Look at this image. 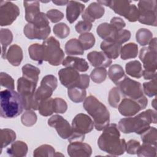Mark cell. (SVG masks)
Wrapping results in <instances>:
<instances>
[{"label":"cell","mask_w":157,"mask_h":157,"mask_svg":"<svg viewBox=\"0 0 157 157\" xmlns=\"http://www.w3.org/2000/svg\"><path fill=\"white\" fill-rule=\"evenodd\" d=\"M151 105L155 108V109H156V99H155L151 102Z\"/></svg>","instance_id":"cell-59"},{"label":"cell","mask_w":157,"mask_h":157,"mask_svg":"<svg viewBox=\"0 0 157 157\" xmlns=\"http://www.w3.org/2000/svg\"><path fill=\"white\" fill-rule=\"evenodd\" d=\"M55 35L60 39L67 37L70 33V28L64 23H59L53 26Z\"/></svg>","instance_id":"cell-46"},{"label":"cell","mask_w":157,"mask_h":157,"mask_svg":"<svg viewBox=\"0 0 157 157\" xmlns=\"http://www.w3.org/2000/svg\"><path fill=\"white\" fill-rule=\"evenodd\" d=\"M38 110L44 117H48L54 112V102L53 98H48L39 102Z\"/></svg>","instance_id":"cell-36"},{"label":"cell","mask_w":157,"mask_h":157,"mask_svg":"<svg viewBox=\"0 0 157 157\" xmlns=\"http://www.w3.org/2000/svg\"><path fill=\"white\" fill-rule=\"evenodd\" d=\"M117 86L122 95L126 98L139 99L144 96L141 83L126 75L118 83Z\"/></svg>","instance_id":"cell-10"},{"label":"cell","mask_w":157,"mask_h":157,"mask_svg":"<svg viewBox=\"0 0 157 157\" xmlns=\"http://www.w3.org/2000/svg\"><path fill=\"white\" fill-rule=\"evenodd\" d=\"M140 142L137 140L131 139L129 140L126 145V151L128 154L135 155L140 147Z\"/></svg>","instance_id":"cell-53"},{"label":"cell","mask_w":157,"mask_h":157,"mask_svg":"<svg viewBox=\"0 0 157 157\" xmlns=\"http://www.w3.org/2000/svg\"><path fill=\"white\" fill-rule=\"evenodd\" d=\"M139 23L149 26H156L157 2L152 1H140L138 3Z\"/></svg>","instance_id":"cell-8"},{"label":"cell","mask_w":157,"mask_h":157,"mask_svg":"<svg viewBox=\"0 0 157 157\" xmlns=\"http://www.w3.org/2000/svg\"><path fill=\"white\" fill-rule=\"evenodd\" d=\"M144 93L148 97H153L156 96L157 92V82L156 78L151 80L148 82L143 83Z\"/></svg>","instance_id":"cell-47"},{"label":"cell","mask_w":157,"mask_h":157,"mask_svg":"<svg viewBox=\"0 0 157 157\" xmlns=\"http://www.w3.org/2000/svg\"><path fill=\"white\" fill-rule=\"evenodd\" d=\"M117 31L112 25L108 23H101L96 29V33L98 36L104 39V40L114 42Z\"/></svg>","instance_id":"cell-24"},{"label":"cell","mask_w":157,"mask_h":157,"mask_svg":"<svg viewBox=\"0 0 157 157\" xmlns=\"http://www.w3.org/2000/svg\"><path fill=\"white\" fill-rule=\"evenodd\" d=\"M58 86V80L53 75H47L43 77L40 82V85L35 92L36 99L40 102L48 99L52 95L53 92Z\"/></svg>","instance_id":"cell-12"},{"label":"cell","mask_w":157,"mask_h":157,"mask_svg":"<svg viewBox=\"0 0 157 157\" xmlns=\"http://www.w3.org/2000/svg\"><path fill=\"white\" fill-rule=\"evenodd\" d=\"M48 124L54 128L58 134L63 139H68L72 134L73 129L69 122L59 115H54L48 120Z\"/></svg>","instance_id":"cell-13"},{"label":"cell","mask_w":157,"mask_h":157,"mask_svg":"<svg viewBox=\"0 0 157 157\" xmlns=\"http://www.w3.org/2000/svg\"><path fill=\"white\" fill-rule=\"evenodd\" d=\"M85 5L80 2L69 1L66 7V18L70 23H73L83 12Z\"/></svg>","instance_id":"cell-21"},{"label":"cell","mask_w":157,"mask_h":157,"mask_svg":"<svg viewBox=\"0 0 157 157\" xmlns=\"http://www.w3.org/2000/svg\"><path fill=\"white\" fill-rule=\"evenodd\" d=\"M137 42L142 46L148 45L150 40L153 39V33L147 28H140L136 34Z\"/></svg>","instance_id":"cell-39"},{"label":"cell","mask_w":157,"mask_h":157,"mask_svg":"<svg viewBox=\"0 0 157 157\" xmlns=\"http://www.w3.org/2000/svg\"><path fill=\"white\" fill-rule=\"evenodd\" d=\"M136 154L139 157H156V146L143 143L139 148Z\"/></svg>","instance_id":"cell-41"},{"label":"cell","mask_w":157,"mask_h":157,"mask_svg":"<svg viewBox=\"0 0 157 157\" xmlns=\"http://www.w3.org/2000/svg\"><path fill=\"white\" fill-rule=\"evenodd\" d=\"M121 45L112 41L103 40L101 43V49L110 59H116L120 54Z\"/></svg>","instance_id":"cell-23"},{"label":"cell","mask_w":157,"mask_h":157,"mask_svg":"<svg viewBox=\"0 0 157 157\" xmlns=\"http://www.w3.org/2000/svg\"><path fill=\"white\" fill-rule=\"evenodd\" d=\"M62 64L66 67H71L82 72L87 71L89 68L88 63L85 59L72 56H67L64 59Z\"/></svg>","instance_id":"cell-22"},{"label":"cell","mask_w":157,"mask_h":157,"mask_svg":"<svg viewBox=\"0 0 157 157\" xmlns=\"http://www.w3.org/2000/svg\"><path fill=\"white\" fill-rule=\"evenodd\" d=\"M107 74V70L104 67H96L91 71L90 78L94 82L101 83L105 80Z\"/></svg>","instance_id":"cell-44"},{"label":"cell","mask_w":157,"mask_h":157,"mask_svg":"<svg viewBox=\"0 0 157 157\" xmlns=\"http://www.w3.org/2000/svg\"><path fill=\"white\" fill-rule=\"evenodd\" d=\"M90 84V76L87 74H80V80L78 87L86 90Z\"/></svg>","instance_id":"cell-55"},{"label":"cell","mask_w":157,"mask_h":157,"mask_svg":"<svg viewBox=\"0 0 157 157\" xmlns=\"http://www.w3.org/2000/svg\"><path fill=\"white\" fill-rule=\"evenodd\" d=\"M28 53L31 59L42 64L44 61V49L42 44H33L28 47Z\"/></svg>","instance_id":"cell-30"},{"label":"cell","mask_w":157,"mask_h":157,"mask_svg":"<svg viewBox=\"0 0 157 157\" xmlns=\"http://www.w3.org/2000/svg\"><path fill=\"white\" fill-rule=\"evenodd\" d=\"M122 96L118 86L112 88L110 90L108 96V101L110 105L112 107L117 108L121 101Z\"/></svg>","instance_id":"cell-43"},{"label":"cell","mask_w":157,"mask_h":157,"mask_svg":"<svg viewBox=\"0 0 157 157\" xmlns=\"http://www.w3.org/2000/svg\"><path fill=\"white\" fill-rule=\"evenodd\" d=\"M92 28V23L87 21H79L75 26V31L80 34L89 33Z\"/></svg>","instance_id":"cell-52"},{"label":"cell","mask_w":157,"mask_h":157,"mask_svg":"<svg viewBox=\"0 0 157 157\" xmlns=\"http://www.w3.org/2000/svg\"><path fill=\"white\" fill-rule=\"evenodd\" d=\"M108 75L109 78L117 85L124 78L125 74L123 67L120 65L116 64L110 67L108 71Z\"/></svg>","instance_id":"cell-35"},{"label":"cell","mask_w":157,"mask_h":157,"mask_svg":"<svg viewBox=\"0 0 157 157\" xmlns=\"http://www.w3.org/2000/svg\"><path fill=\"white\" fill-rule=\"evenodd\" d=\"M46 15L47 18L53 23L59 22L64 17L63 13L57 9H50L48 10L46 13Z\"/></svg>","instance_id":"cell-51"},{"label":"cell","mask_w":157,"mask_h":157,"mask_svg":"<svg viewBox=\"0 0 157 157\" xmlns=\"http://www.w3.org/2000/svg\"><path fill=\"white\" fill-rule=\"evenodd\" d=\"M139 57L143 63L144 70L156 72V51L152 50L148 47H143L140 50Z\"/></svg>","instance_id":"cell-16"},{"label":"cell","mask_w":157,"mask_h":157,"mask_svg":"<svg viewBox=\"0 0 157 157\" xmlns=\"http://www.w3.org/2000/svg\"><path fill=\"white\" fill-rule=\"evenodd\" d=\"M0 139L1 144V150L6 147L10 144L13 142L16 139V134L14 131L9 128L1 129L0 133Z\"/></svg>","instance_id":"cell-37"},{"label":"cell","mask_w":157,"mask_h":157,"mask_svg":"<svg viewBox=\"0 0 157 157\" xmlns=\"http://www.w3.org/2000/svg\"><path fill=\"white\" fill-rule=\"evenodd\" d=\"M87 59L91 64L96 67L105 68L112 64V60L103 52H91L87 55Z\"/></svg>","instance_id":"cell-20"},{"label":"cell","mask_w":157,"mask_h":157,"mask_svg":"<svg viewBox=\"0 0 157 157\" xmlns=\"http://www.w3.org/2000/svg\"><path fill=\"white\" fill-rule=\"evenodd\" d=\"M67 151L71 157H89L92 154V148L86 143L72 142L68 145Z\"/></svg>","instance_id":"cell-18"},{"label":"cell","mask_w":157,"mask_h":157,"mask_svg":"<svg viewBox=\"0 0 157 157\" xmlns=\"http://www.w3.org/2000/svg\"><path fill=\"white\" fill-rule=\"evenodd\" d=\"M148 104L147 98L144 96L139 99L124 98L118 106L120 114L124 117H132L146 108Z\"/></svg>","instance_id":"cell-9"},{"label":"cell","mask_w":157,"mask_h":157,"mask_svg":"<svg viewBox=\"0 0 157 157\" xmlns=\"http://www.w3.org/2000/svg\"><path fill=\"white\" fill-rule=\"evenodd\" d=\"M51 32L50 26L45 28H39L33 23H27L23 29L25 36L29 39L45 40Z\"/></svg>","instance_id":"cell-17"},{"label":"cell","mask_w":157,"mask_h":157,"mask_svg":"<svg viewBox=\"0 0 157 157\" xmlns=\"http://www.w3.org/2000/svg\"><path fill=\"white\" fill-rule=\"evenodd\" d=\"M105 13V9L102 5L98 2H91L82 13V17L85 21L92 23L96 19L101 18Z\"/></svg>","instance_id":"cell-19"},{"label":"cell","mask_w":157,"mask_h":157,"mask_svg":"<svg viewBox=\"0 0 157 157\" xmlns=\"http://www.w3.org/2000/svg\"><path fill=\"white\" fill-rule=\"evenodd\" d=\"M142 76L145 80H153L156 78V72L143 70Z\"/></svg>","instance_id":"cell-56"},{"label":"cell","mask_w":157,"mask_h":157,"mask_svg":"<svg viewBox=\"0 0 157 157\" xmlns=\"http://www.w3.org/2000/svg\"><path fill=\"white\" fill-rule=\"evenodd\" d=\"M110 24L112 25L117 31H120L126 26V23L124 21L122 18L117 17H113L110 20Z\"/></svg>","instance_id":"cell-54"},{"label":"cell","mask_w":157,"mask_h":157,"mask_svg":"<svg viewBox=\"0 0 157 157\" xmlns=\"http://www.w3.org/2000/svg\"><path fill=\"white\" fill-rule=\"evenodd\" d=\"M40 72V71L38 67L30 64H26L22 67L23 77L36 83L38 82Z\"/></svg>","instance_id":"cell-33"},{"label":"cell","mask_w":157,"mask_h":157,"mask_svg":"<svg viewBox=\"0 0 157 157\" xmlns=\"http://www.w3.org/2000/svg\"><path fill=\"white\" fill-rule=\"evenodd\" d=\"M151 123H156V112L151 109L144 111L134 117L124 118L118 122V129L124 134L135 132L140 135Z\"/></svg>","instance_id":"cell-2"},{"label":"cell","mask_w":157,"mask_h":157,"mask_svg":"<svg viewBox=\"0 0 157 157\" xmlns=\"http://www.w3.org/2000/svg\"><path fill=\"white\" fill-rule=\"evenodd\" d=\"M72 127L73 132L85 136L93 129L94 121L88 115L80 113L76 115L72 120Z\"/></svg>","instance_id":"cell-14"},{"label":"cell","mask_w":157,"mask_h":157,"mask_svg":"<svg viewBox=\"0 0 157 157\" xmlns=\"http://www.w3.org/2000/svg\"><path fill=\"white\" fill-rule=\"evenodd\" d=\"M20 15L18 7L8 1L0 2V25L9 26L13 23Z\"/></svg>","instance_id":"cell-11"},{"label":"cell","mask_w":157,"mask_h":157,"mask_svg":"<svg viewBox=\"0 0 157 157\" xmlns=\"http://www.w3.org/2000/svg\"><path fill=\"white\" fill-rule=\"evenodd\" d=\"M23 6L25 10V20L28 23H32L40 12L39 1H23Z\"/></svg>","instance_id":"cell-25"},{"label":"cell","mask_w":157,"mask_h":157,"mask_svg":"<svg viewBox=\"0 0 157 157\" xmlns=\"http://www.w3.org/2000/svg\"><path fill=\"white\" fill-rule=\"evenodd\" d=\"M78 40L80 42L84 50L91 48L95 44V37L91 33L81 34L78 37Z\"/></svg>","instance_id":"cell-42"},{"label":"cell","mask_w":157,"mask_h":157,"mask_svg":"<svg viewBox=\"0 0 157 157\" xmlns=\"http://www.w3.org/2000/svg\"><path fill=\"white\" fill-rule=\"evenodd\" d=\"M58 76L61 83L67 88L78 86L80 80V74L77 71L71 67L60 69L58 72Z\"/></svg>","instance_id":"cell-15"},{"label":"cell","mask_w":157,"mask_h":157,"mask_svg":"<svg viewBox=\"0 0 157 157\" xmlns=\"http://www.w3.org/2000/svg\"><path fill=\"white\" fill-rule=\"evenodd\" d=\"M0 112L4 118H13L20 115L23 110L22 99L13 90L6 89L0 92Z\"/></svg>","instance_id":"cell-3"},{"label":"cell","mask_w":157,"mask_h":157,"mask_svg":"<svg viewBox=\"0 0 157 157\" xmlns=\"http://www.w3.org/2000/svg\"><path fill=\"white\" fill-rule=\"evenodd\" d=\"M54 102V112L56 113H64L67 109V104L66 102L60 98H55L53 99Z\"/></svg>","instance_id":"cell-49"},{"label":"cell","mask_w":157,"mask_h":157,"mask_svg":"<svg viewBox=\"0 0 157 157\" xmlns=\"http://www.w3.org/2000/svg\"><path fill=\"white\" fill-rule=\"evenodd\" d=\"M52 2L57 6H64L67 4L69 1H53Z\"/></svg>","instance_id":"cell-58"},{"label":"cell","mask_w":157,"mask_h":157,"mask_svg":"<svg viewBox=\"0 0 157 157\" xmlns=\"http://www.w3.org/2000/svg\"><path fill=\"white\" fill-rule=\"evenodd\" d=\"M44 49V61L52 66H59L64 59V53L60 47V44L55 37L51 36L42 42Z\"/></svg>","instance_id":"cell-7"},{"label":"cell","mask_w":157,"mask_h":157,"mask_svg":"<svg viewBox=\"0 0 157 157\" xmlns=\"http://www.w3.org/2000/svg\"><path fill=\"white\" fill-rule=\"evenodd\" d=\"M0 82L1 85L7 89L13 90L14 86V80L13 78L6 72H1L0 74Z\"/></svg>","instance_id":"cell-48"},{"label":"cell","mask_w":157,"mask_h":157,"mask_svg":"<svg viewBox=\"0 0 157 157\" xmlns=\"http://www.w3.org/2000/svg\"><path fill=\"white\" fill-rule=\"evenodd\" d=\"M37 83L23 77L17 80V91L22 99L23 108L26 110H38L39 102L35 97Z\"/></svg>","instance_id":"cell-5"},{"label":"cell","mask_w":157,"mask_h":157,"mask_svg":"<svg viewBox=\"0 0 157 157\" xmlns=\"http://www.w3.org/2000/svg\"><path fill=\"white\" fill-rule=\"evenodd\" d=\"M150 49L154 50V51H156V38H153L150 42L148 44V47Z\"/></svg>","instance_id":"cell-57"},{"label":"cell","mask_w":157,"mask_h":157,"mask_svg":"<svg viewBox=\"0 0 157 157\" xmlns=\"http://www.w3.org/2000/svg\"><path fill=\"white\" fill-rule=\"evenodd\" d=\"M13 40V34L10 30L6 28H2L0 31V42L1 44V56L6 59L7 47Z\"/></svg>","instance_id":"cell-29"},{"label":"cell","mask_w":157,"mask_h":157,"mask_svg":"<svg viewBox=\"0 0 157 157\" xmlns=\"http://www.w3.org/2000/svg\"><path fill=\"white\" fill-rule=\"evenodd\" d=\"M23 51L19 45L14 44L9 48L6 59L12 66H18L23 60Z\"/></svg>","instance_id":"cell-26"},{"label":"cell","mask_w":157,"mask_h":157,"mask_svg":"<svg viewBox=\"0 0 157 157\" xmlns=\"http://www.w3.org/2000/svg\"><path fill=\"white\" fill-rule=\"evenodd\" d=\"M101 5L109 7L116 13L124 17L130 22L138 20L139 13L135 4H132L131 1L124 0L117 1H98Z\"/></svg>","instance_id":"cell-6"},{"label":"cell","mask_w":157,"mask_h":157,"mask_svg":"<svg viewBox=\"0 0 157 157\" xmlns=\"http://www.w3.org/2000/svg\"><path fill=\"white\" fill-rule=\"evenodd\" d=\"M126 72L128 75L137 78L142 77L143 69L141 63L137 60L131 61L126 64Z\"/></svg>","instance_id":"cell-32"},{"label":"cell","mask_w":157,"mask_h":157,"mask_svg":"<svg viewBox=\"0 0 157 157\" xmlns=\"http://www.w3.org/2000/svg\"><path fill=\"white\" fill-rule=\"evenodd\" d=\"M65 52L69 56L82 55L84 53V50L79 42L78 39H71L65 44Z\"/></svg>","instance_id":"cell-28"},{"label":"cell","mask_w":157,"mask_h":157,"mask_svg":"<svg viewBox=\"0 0 157 157\" xmlns=\"http://www.w3.org/2000/svg\"><path fill=\"white\" fill-rule=\"evenodd\" d=\"M138 54V46L135 43L130 42L121 47L120 51L121 58L123 60L135 58Z\"/></svg>","instance_id":"cell-31"},{"label":"cell","mask_w":157,"mask_h":157,"mask_svg":"<svg viewBox=\"0 0 157 157\" xmlns=\"http://www.w3.org/2000/svg\"><path fill=\"white\" fill-rule=\"evenodd\" d=\"M131 38V32L127 29L118 31L116 34L114 42L120 45L127 42Z\"/></svg>","instance_id":"cell-50"},{"label":"cell","mask_w":157,"mask_h":157,"mask_svg":"<svg viewBox=\"0 0 157 157\" xmlns=\"http://www.w3.org/2000/svg\"><path fill=\"white\" fill-rule=\"evenodd\" d=\"M85 110L93 118L96 130L102 131L110 123V113L105 107L95 96L90 95L84 100Z\"/></svg>","instance_id":"cell-4"},{"label":"cell","mask_w":157,"mask_h":157,"mask_svg":"<svg viewBox=\"0 0 157 157\" xmlns=\"http://www.w3.org/2000/svg\"><path fill=\"white\" fill-rule=\"evenodd\" d=\"M99 148L112 156H120L126 151V142L120 139V133L115 123L109 124L98 140Z\"/></svg>","instance_id":"cell-1"},{"label":"cell","mask_w":157,"mask_h":157,"mask_svg":"<svg viewBox=\"0 0 157 157\" xmlns=\"http://www.w3.org/2000/svg\"><path fill=\"white\" fill-rule=\"evenodd\" d=\"M56 153L52 145L44 144L34 150L33 156L34 157H53L56 155Z\"/></svg>","instance_id":"cell-40"},{"label":"cell","mask_w":157,"mask_h":157,"mask_svg":"<svg viewBox=\"0 0 157 157\" xmlns=\"http://www.w3.org/2000/svg\"><path fill=\"white\" fill-rule=\"evenodd\" d=\"M140 137L144 144L156 146L157 130L155 127L150 126L146 131L140 134Z\"/></svg>","instance_id":"cell-38"},{"label":"cell","mask_w":157,"mask_h":157,"mask_svg":"<svg viewBox=\"0 0 157 157\" xmlns=\"http://www.w3.org/2000/svg\"><path fill=\"white\" fill-rule=\"evenodd\" d=\"M27 144L21 140L14 142L10 148L7 149V153L9 155L14 157L25 156L28 153Z\"/></svg>","instance_id":"cell-27"},{"label":"cell","mask_w":157,"mask_h":157,"mask_svg":"<svg viewBox=\"0 0 157 157\" xmlns=\"http://www.w3.org/2000/svg\"><path fill=\"white\" fill-rule=\"evenodd\" d=\"M37 117L33 110H26L21 117V121L22 124L26 126H32L34 125L37 121Z\"/></svg>","instance_id":"cell-45"},{"label":"cell","mask_w":157,"mask_h":157,"mask_svg":"<svg viewBox=\"0 0 157 157\" xmlns=\"http://www.w3.org/2000/svg\"><path fill=\"white\" fill-rule=\"evenodd\" d=\"M67 95L69 98L75 103H79L86 98V90L78 86H73L68 88Z\"/></svg>","instance_id":"cell-34"}]
</instances>
